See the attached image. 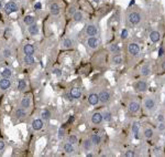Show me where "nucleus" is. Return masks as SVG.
Masks as SVG:
<instances>
[{"mask_svg": "<svg viewBox=\"0 0 165 157\" xmlns=\"http://www.w3.org/2000/svg\"><path fill=\"white\" fill-rule=\"evenodd\" d=\"M143 107L148 113H153L157 108V103L153 96H146L143 101Z\"/></svg>", "mask_w": 165, "mask_h": 157, "instance_id": "1", "label": "nucleus"}, {"mask_svg": "<svg viewBox=\"0 0 165 157\" xmlns=\"http://www.w3.org/2000/svg\"><path fill=\"white\" fill-rule=\"evenodd\" d=\"M85 33H86V36H88V37L98 36V34H99V28H98V25H95V23H89V25H86Z\"/></svg>", "mask_w": 165, "mask_h": 157, "instance_id": "2", "label": "nucleus"}, {"mask_svg": "<svg viewBox=\"0 0 165 157\" xmlns=\"http://www.w3.org/2000/svg\"><path fill=\"white\" fill-rule=\"evenodd\" d=\"M128 21L130 22L132 25H138L142 21V17L139 12L136 11H132L128 15Z\"/></svg>", "mask_w": 165, "mask_h": 157, "instance_id": "3", "label": "nucleus"}, {"mask_svg": "<svg viewBox=\"0 0 165 157\" xmlns=\"http://www.w3.org/2000/svg\"><path fill=\"white\" fill-rule=\"evenodd\" d=\"M128 52H129V54L133 56H136L140 54L141 52V46L139 43H136V42H130L129 44H128Z\"/></svg>", "mask_w": 165, "mask_h": 157, "instance_id": "4", "label": "nucleus"}, {"mask_svg": "<svg viewBox=\"0 0 165 157\" xmlns=\"http://www.w3.org/2000/svg\"><path fill=\"white\" fill-rule=\"evenodd\" d=\"M100 44V40L98 38H96V37H89L87 40H86V46H88L89 49L91 50H95L97 49Z\"/></svg>", "mask_w": 165, "mask_h": 157, "instance_id": "5", "label": "nucleus"}, {"mask_svg": "<svg viewBox=\"0 0 165 157\" xmlns=\"http://www.w3.org/2000/svg\"><path fill=\"white\" fill-rule=\"evenodd\" d=\"M17 11H18V5L13 1H9L5 5V12L7 15H11Z\"/></svg>", "mask_w": 165, "mask_h": 157, "instance_id": "6", "label": "nucleus"}, {"mask_svg": "<svg viewBox=\"0 0 165 157\" xmlns=\"http://www.w3.org/2000/svg\"><path fill=\"white\" fill-rule=\"evenodd\" d=\"M99 100H100V103H102V104H107V103H109L110 100H111V95H110L109 91H107V90H102V91L99 93Z\"/></svg>", "mask_w": 165, "mask_h": 157, "instance_id": "7", "label": "nucleus"}, {"mask_svg": "<svg viewBox=\"0 0 165 157\" xmlns=\"http://www.w3.org/2000/svg\"><path fill=\"white\" fill-rule=\"evenodd\" d=\"M140 108H141V105L138 101H131L130 103L128 104V110H129V112L132 113V114L138 113V112L140 111Z\"/></svg>", "mask_w": 165, "mask_h": 157, "instance_id": "8", "label": "nucleus"}, {"mask_svg": "<svg viewBox=\"0 0 165 157\" xmlns=\"http://www.w3.org/2000/svg\"><path fill=\"white\" fill-rule=\"evenodd\" d=\"M104 121V118H102V113H100V112H96L93 114V116H91V123L94 124V125H100L101 123Z\"/></svg>", "mask_w": 165, "mask_h": 157, "instance_id": "9", "label": "nucleus"}, {"mask_svg": "<svg viewBox=\"0 0 165 157\" xmlns=\"http://www.w3.org/2000/svg\"><path fill=\"white\" fill-rule=\"evenodd\" d=\"M148 87H149V84L146 81H143V80H140L135 83V90L138 92H145L148 91Z\"/></svg>", "mask_w": 165, "mask_h": 157, "instance_id": "10", "label": "nucleus"}, {"mask_svg": "<svg viewBox=\"0 0 165 157\" xmlns=\"http://www.w3.org/2000/svg\"><path fill=\"white\" fill-rule=\"evenodd\" d=\"M140 73L142 76H149L151 75V73H152V68L149 63H145L143 65L141 66L140 69Z\"/></svg>", "mask_w": 165, "mask_h": 157, "instance_id": "11", "label": "nucleus"}, {"mask_svg": "<svg viewBox=\"0 0 165 157\" xmlns=\"http://www.w3.org/2000/svg\"><path fill=\"white\" fill-rule=\"evenodd\" d=\"M88 103H89L90 105H98L100 103V100H99V94H97V93H91L89 96H88Z\"/></svg>", "mask_w": 165, "mask_h": 157, "instance_id": "12", "label": "nucleus"}, {"mask_svg": "<svg viewBox=\"0 0 165 157\" xmlns=\"http://www.w3.org/2000/svg\"><path fill=\"white\" fill-rule=\"evenodd\" d=\"M22 50H23V53H24L25 56H34L35 53V48L32 44H30V43L24 44Z\"/></svg>", "mask_w": 165, "mask_h": 157, "instance_id": "13", "label": "nucleus"}, {"mask_svg": "<svg viewBox=\"0 0 165 157\" xmlns=\"http://www.w3.org/2000/svg\"><path fill=\"white\" fill-rule=\"evenodd\" d=\"M32 128L34 130V131H40L43 128V125H44V123H43V120L42 118H35L32 121Z\"/></svg>", "mask_w": 165, "mask_h": 157, "instance_id": "14", "label": "nucleus"}, {"mask_svg": "<svg viewBox=\"0 0 165 157\" xmlns=\"http://www.w3.org/2000/svg\"><path fill=\"white\" fill-rule=\"evenodd\" d=\"M149 38H150V40L153 42V43H156V42H159L161 40V32L157 30H153L150 32V34H149Z\"/></svg>", "mask_w": 165, "mask_h": 157, "instance_id": "15", "label": "nucleus"}, {"mask_svg": "<svg viewBox=\"0 0 165 157\" xmlns=\"http://www.w3.org/2000/svg\"><path fill=\"white\" fill-rule=\"evenodd\" d=\"M10 86H11L10 79H5V77L0 79V90H1V91H6V90H8Z\"/></svg>", "mask_w": 165, "mask_h": 157, "instance_id": "16", "label": "nucleus"}, {"mask_svg": "<svg viewBox=\"0 0 165 157\" xmlns=\"http://www.w3.org/2000/svg\"><path fill=\"white\" fill-rule=\"evenodd\" d=\"M64 152L66 153V154H68V155H73L74 153H75V145H73L72 143L67 142L64 144Z\"/></svg>", "mask_w": 165, "mask_h": 157, "instance_id": "17", "label": "nucleus"}, {"mask_svg": "<svg viewBox=\"0 0 165 157\" xmlns=\"http://www.w3.org/2000/svg\"><path fill=\"white\" fill-rule=\"evenodd\" d=\"M140 123L139 122H133L132 123V126H131V130H132V134L134 135L135 138H139V133H140Z\"/></svg>", "mask_w": 165, "mask_h": 157, "instance_id": "18", "label": "nucleus"}, {"mask_svg": "<svg viewBox=\"0 0 165 157\" xmlns=\"http://www.w3.org/2000/svg\"><path fill=\"white\" fill-rule=\"evenodd\" d=\"M50 12L53 15H57L61 12V7L58 6V4L56 2H53L50 5Z\"/></svg>", "mask_w": 165, "mask_h": 157, "instance_id": "19", "label": "nucleus"}, {"mask_svg": "<svg viewBox=\"0 0 165 157\" xmlns=\"http://www.w3.org/2000/svg\"><path fill=\"white\" fill-rule=\"evenodd\" d=\"M31 106V97L30 95H25V96L22 97V100H21V107H23V108H29Z\"/></svg>", "mask_w": 165, "mask_h": 157, "instance_id": "20", "label": "nucleus"}, {"mask_svg": "<svg viewBox=\"0 0 165 157\" xmlns=\"http://www.w3.org/2000/svg\"><path fill=\"white\" fill-rule=\"evenodd\" d=\"M74 44H75V41H74L73 38H70V37L65 38L64 41H63V46H64L65 49H70V48L74 46Z\"/></svg>", "mask_w": 165, "mask_h": 157, "instance_id": "21", "label": "nucleus"}, {"mask_svg": "<svg viewBox=\"0 0 165 157\" xmlns=\"http://www.w3.org/2000/svg\"><path fill=\"white\" fill-rule=\"evenodd\" d=\"M26 116V111H25V108H17L15 111V118H18V120H21V118H24Z\"/></svg>", "mask_w": 165, "mask_h": 157, "instance_id": "22", "label": "nucleus"}, {"mask_svg": "<svg viewBox=\"0 0 165 157\" xmlns=\"http://www.w3.org/2000/svg\"><path fill=\"white\" fill-rule=\"evenodd\" d=\"M111 62H112L115 65H120L121 63L123 62V60H122V56H121V54H120V52H119V53H115V54L112 56Z\"/></svg>", "mask_w": 165, "mask_h": 157, "instance_id": "23", "label": "nucleus"}, {"mask_svg": "<svg viewBox=\"0 0 165 157\" xmlns=\"http://www.w3.org/2000/svg\"><path fill=\"white\" fill-rule=\"evenodd\" d=\"M93 147H94V144L91 142V139H85L84 142H83V149L85 151V152H90L91 149H93Z\"/></svg>", "mask_w": 165, "mask_h": 157, "instance_id": "24", "label": "nucleus"}, {"mask_svg": "<svg viewBox=\"0 0 165 157\" xmlns=\"http://www.w3.org/2000/svg\"><path fill=\"white\" fill-rule=\"evenodd\" d=\"M23 63H24V65H28V66L34 65L35 60H34V58H33V56H24V58H23Z\"/></svg>", "mask_w": 165, "mask_h": 157, "instance_id": "25", "label": "nucleus"}, {"mask_svg": "<svg viewBox=\"0 0 165 157\" xmlns=\"http://www.w3.org/2000/svg\"><path fill=\"white\" fill-rule=\"evenodd\" d=\"M28 32L30 33L31 36H36V34H39V27L35 23L28 25Z\"/></svg>", "mask_w": 165, "mask_h": 157, "instance_id": "26", "label": "nucleus"}, {"mask_svg": "<svg viewBox=\"0 0 165 157\" xmlns=\"http://www.w3.org/2000/svg\"><path fill=\"white\" fill-rule=\"evenodd\" d=\"M73 19L75 22H81V21L84 20V15H83V12L79 10H76L74 13H73Z\"/></svg>", "mask_w": 165, "mask_h": 157, "instance_id": "27", "label": "nucleus"}, {"mask_svg": "<svg viewBox=\"0 0 165 157\" xmlns=\"http://www.w3.org/2000/svg\"><path fill=\"white\" fill-rule=\"evenodd\" d=\"M143 135H144L145 138L151 139V138H153V136H154V131L151 127H145L144 131H143Z\"/></svg>", "mask_w": 165, "mask_h": 157, "instance_id": "28", "label": "nucleus"}, {"mask_svg": "<svg viewBox=\"0 0 165 157\" xmlns=\"http://www.w3.org/2000/svg\"><path fill=\"white\" fill-rule=\"evenodd\" d=\"M70 94L73 95L74 97V100H77V99H80L81 96V90H80L79 87H73L72 90H70Z\"/></svg>", "mask_w": 165, "mask_h": 157, "instance_id": "29", "label": "nucleus"}, {"mask_svg": "<svg viewBox=\"0 0 165 157\" xmlns=\"http://www.w3.org/2000/svg\"><path fill=\"white\" fill-rule=\"evenodd\" d=\"M90 139H91V142L94 144V146H97V145H99L101 143V136L99 134H93L91 137H90Z\"/></svg>", "mask_w": 165, "mask_h": 157, "instance_id": "30", "label": "nucleus"}, {"mask_svg": "<svg viewBox=\"0 0 165 157\" xmlns=\"http://www.w3.org/2000/svg\"><path fill=\"white\" fill-rule=\"evenodd\" d=\"M23 22H24L25 25H31L35 23V18L33 15H25L24 19H23Z\"/></svg>", "mask_w": 165, "mask_h": 157, "instance_id": "31", "label": "nucleus"}, {"mask_svg": "<svg viewBox=\"0 0 165 157\" xmlns=\"http://www.w3.org/2000/svg\"><path fill=\"white\" fill-rule=\"evenodd\" d=\"M109 51L112 54L119 53V52H120V46H119V44H117V43H112V44L109 46Z\"/></svg>", "mask_w": 165, "mask_h": 157, "instance_id": "32", "label": "nucleus"}, {"mask_svg": "<svg viewBox=\"0 0 165 157\" xmlns=\"http://www.w3.org/2000/svg\"><path fill=\"white\" fill-rule=\"evenodd\" d=\"M102 118L105 122H111L112 121V113L110 111H105L102 113Z\"/></svg>", "mask_w": 165, "mask_h": 157, "instance_id": "33", "label": "nucleus"}, {"mask_svg": "<svg viewBox=\"0 0 165 157\" xmlns=\"http://www.w3.org/2000/svg\"><path fill=\"white\" fill-rule=\"evenodd\" d=\"M11 76H12V71H11V69H5L3 71L1 72V77H5V79H10Z\"/></svg>", "mask_w": 165, "mask_h": 157, "instance_id": "34", "label": "nucleus"}, {"mask_svg": "<svg viewBox=\"0 0 165 157\" xmlns=\"http://www.w3.org/2000/svg\"><path fill=\"white\" fill-rule=\"evenodd\" d=\"M51 112L49 110H44V111L41 112V118L42 120H44V121H47V120H50L51 118Z\"/></svg>", "mask_w": 165, "mask_h": 157, "instance_id": "35", "label": "nucleus"}, {"mask_svg": "<svg viewBox=\"0 0 165 157\" xmlns=\"http://www.w3.org/2000/svg\"><path fill=\"white\" fill-rule=\"evenodd\" d=\"M25 89H26V82L24 80H20V81L18 82V86H17V90L18 91H24Z\"/></svg>", "mask_w": 165, "mask_h": 157, "instance_id": "36", "label": "nucleus"}, {"mask_svg": "<svg viewBox=\"0 0 165 157\" xmlns=\"http://www.w3.org/2000/svg\"><path fill=\"white\" fill-rule=\"evenodd\" d=\"M1 53H2V56H3V58H7V59L12 56V51H11L10 48H5Z\"/></svg>", "mask_w": 165, "mask_h": 157, "instance_id": "37", "label": "nucleus"}, {"mask_svg": "<svg viewBox=\"0 0 165 157\" xmlns=\"http://www.w3.org/2000/svg\"><path fill=\"white\" fill-rule=\"evenodd\" d=\"M68 142L72 143L73 145H76V144L78 143V138H77L76 135H70V136H68Z\"/></svg>", "mask_w": 165, "mask_h": 157, "instance_id": "38", "label": "nucleus"}, {"mask_svg": "<svg viewBox=\"0 0 165 157\" xmlns=\"http://www.w3.org/2000/svg\"><path fill=\"white\" fill-rule=\"evenodd\" d=\"M125 157H134L135 152L134 151H132V149H129V151H127V152L125 153Z\"/></svg>", "mask_w": 165, "mask_h": 157, "instance_id": "39", "label": "nucleus"}, {"mask_svg": "<svg viewBox=\"0 0 165 157\" xmlns=\"http://www.w3.org/2000/svg\"><path fill=\"white\" fill-rule=\"evenodd\" d=\"M157 130H159L160 132H163V131H165V121L164 122H160V123H159V125H157Z\"/></svg>", "mask_w": 165, "mask_h": 157, "instance_id": "40", "label": "nucleus"}, {"mask_svg": "<svg viewBox=\"0 0 165 157\" xmlns=\"http://www.w3.org/2000/svg\"><path fill=\"white\" fill-rule=\"evenodd\" d=\"M65 136V131L63 130V128H60L58 130V134H57V137H58V139H62L63 137Z\"/></svg>", "mask_w": 165, "mask_h": 157, "instance_id": "41", "label": "nucleus"}, {"mask_svg": "<svg viewBox=\"0 0 165 157\" xmlns=\"http://www.w3.org/2000/svg\"><path fill=\"white\" fill-rule=\"evenodd\" d=\"M128 36H129V32H128L127 29H123V30L121 31V39H127Z\"/></svg>", "mask_w": 165, "mask_h": 157, "instance_id": "42", "label": "nucleus"}, {"mask_svg": "<svg viewBox=\"0 0 165 157\" xmlns=\"http://www.w3.org/2000/svg\"><path fill=\"white\" fill-rule=\"evenodd\" d=\"M156 121L159 122V123H160V122H164L165 121L164 114H162V113H161V114H159V115H157V117H156Z\"/></svg>", "mask_w": 165, "mask_h": 157, "instance_id": "43", "label": "nucleus"}, {"mask_svg": "<svg viewBox=\"0 0 165 157\" xmlns=\"http://www.w3.org/2000/svg\"><path fill=\"white\" fill-rule=\"evenodd\" d=\"M64 96H65V99L67 100V101H73V100H74V97H73V95L70 94V92L65 93V95H64Z\"/></svg>", "mask_w": 165, "mask_h": 157, "instance_id": "44", "label": "nucleus"}, {"mask_svg": "<svg viewBox=\"0 0 165 157\" xmlns=\"http://www.w3.org/2000/svg\"><path fill=\"white\" fill-rule=\"evenodd\" d=\"M6 148V143L0 139V152H3Z\"/></svg>", "mask_w": 165, "mask_h": 157, "instance_id": "45", "label": "nucleus"}, {"mask_svg": "<svg viewBox=\"0 0 165 157\" xmlns=\"http://www.w3.org/2000/svg\"><path fill=\"white\" fill-rule=\"evenodd\" d=\"M53 74H55V75H57V76H61L62 75V71H61L60 69H54V70H53Z\"/></svg>", "mask_w": 165, "mask_h": 157, "instance_id": "46", "label": "nucleus"}, {"mask_svg": "<svg viewBox=\"0 0 165 157\" xmlns=\"http://www.w3.org/2000/svg\"><path fill=\"white\" fill-rule=\"evenodd\" d=\"M75 11H76V8H75V7H70V9H68V13L73 15V13H74Z\"/></svg>", "mask_w": 165, "mask_h": 157, "instance_id": "47", "label": "nucleus"}, {"mask_svg": "<svg viewBox=\"0 0 165 157\" xmlns=\"http://www.w3.org/2000/svg\"><path fill=\"white\" fill-rule=\"evenodd\" d=\"M161 69H162V71L163 72H165V59L161 62Z\"/></svg>", "mask_w": 165, "mask_h": 157, "instance_id": "48", "label": "nucleus"}, {"mask_svg": "<svg viewBox=\"0 0 165 157\" xmlns=\"http://www.w3.org/2000/svg\"><path fill=\"white\" fill-rule=\"evenodd\" d=\"M40 8H41L40 4H36V5H35V9H40Z\"/></svg>", "mask_w": 165, "mask_h": 157, "instance_id": "49", "label": "nucleus"}, {"mask_svg": "<svg viewBox=\"0 0 165 157\" xmlns=\"http://www.w3.org/2000/svg\"><path fill=\"white\" fill-rule=\"evenodd\" d=\"M93 1H94L95 4H99V2H100V1H101V0H93Z\"/></svg>", "mask_w": 165, "mask_h": 157, "instance_id": "50", "label": "nucleus"}, {"mask_svg": "<svg viewBox=\"0 0 165 157\" xmlns=\"http://www.w3.org/2000/svg\"><path fill=\"white\" fill-rule=\"evenodd\" d=\"M86 156H87V157H93V156H94V155H93V154H90V153H89V154H87Z\"/></svg>", "mask_w": 165, "mask_h": 157, "instance_id": "51", "label": "nucleus"}, {"mask_svg": "<svg viewBox=\"0 0 165 157\" xmlns=\"http://www.w3.org/2000/svg\"><path fill=\"white\" fill-rule=\"evenodd\" d=\"M1 7H2V4H1V1H0V8H1Z\"/></svg>", "mask_w": 165, "mask_h": 157, "instance_id": "52", "label": "nucleus"}, {"mask_svg": "<svg viewBox=\"0 0 165 157\" xmlns=\"http://www.w3.org/2000/svg\"><path fill=\"white\" fill-rule=\"evenodd\" d=\"M164 46H165V39H164Z\"/></svg>", "mask_w": 165, "mask_h": 157, "instance_id": "53", "label": "nucleus"}]
</instances>
